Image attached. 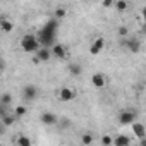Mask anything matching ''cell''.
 Here are the masks:
<instances>
[{
    "label": "cell",
    "instance_id": "1",
    "mask_svg": "<svg viewBox=\"0 0 146 146\" xmlns=\"http://www.w3.org/2000/svg\"><path fill=\"white\" fill-rule=\"evenodd\" d=\"M57 28H58V21L50 19L40 31V35L36 36L40 46L43 48H52L55 45V36H57Z\"/></svg>",
    "mask_w": 146,
    "mask_h": 146
},
{
    "label": "cell",
    "instance_id": "2",
    "mask_svg": "<svg viewBox=\"0 0 146 146\" xmlns=\"http://www.w3.org/2000/svg\"><path fill=\"white\" fill-rule=\"evenodd\" d=\"M38 48H40V43H38V40H36L35 35L28 33V35L23 36V40H21V50L23 52H26V53H36Z\"/></svg>",
    "mask_w": 146,
    "mask_h": 146
},
{
    "label": "cell",
    "instance_id": "3",
    "mask_svg": "<svg viewBox=\"0 0 146 146\" xmlns=\"http://www.w3.org/2000/svg\"><path fill=\"white\" fill-rule=\"evenodd\" d=\"M76 96H78L76 90L70 88V86H62V88L58 90V100H60V102H72Z\"/></svg>",
    "mask_w": 146,
    "mask_h": 146
},
{
    "label": "cell",
    "instance_id": "4",
    "mask_svg": "<svg viewBox=\"0 0 146 146\" xmlns=\"http://www.w3.org/2000/svg\"><path fill=\"white\" fill-rule=\"evenodd\" d=\"M136 117H137L136 112H132V110H122V112L119 113V124H122V125H131V124L136 122Z\"/></svg>",
    "mask_w": 146,
    "mask_h": 146
},
{
    "label": "cell",
    "instance_id": "5",
    "mask_svg": "<svg viewBox=\"0 0 146 146\" xmlns=\"http://www.w3.org/2000/svg\"><path fill=\"white\" fill-rule=\"evenodd\" d=\"M38 95H40V91H38V88L35 84H28V86L23 88V98L26 102H35L38 98Z\"/></svg>",
    "mask_w": 146,
    "mask_h": 146
},
{
    "label": "cell",
    "instance_id": "6",
    "mask_svg": "<svg viewBox=\"0 0 146 146\" xmlns=\"http://www.w3.org/2000/svg\"><path fill=\"white\" fill-rule=\"evenodd\" d=\"M91 84H93L95 88H98V90L105 88V86H107V76L103 74V72H96V74L91 76Z\"/></svg>",
    "mask_w": 146,
    "mask_h": 146
},
{
    "label": "cell",
    "instance_id": "7",
    "mask_svg": "<svg viewBox=\"0 0 146 146\" xmlns=\"http://www.w3.org/2000/svg\"><path fill=\"white\" fill-rule=\"evenodd\" d=\"M50 53H52V57H55V58H65V57H67V48H65L62 43H55V45L50 48Z\"/></svg>",
    "mask_w": 146,
    "mask_h": 146
},
{
    "label": "cell",
    "instance_id": "8",
    "mask_svg": "<svg viewBox=\"0 0 146 146\" xmlns=\"http://www.w3.org/2000/svg\"><path fill=\"white\" fill-rule=\"evenodd\" d=\"M103 48H105V38L98 36V38L91 43V46H90V53H91V55H98Z\"/></svg>",
    "mask_w": 146,
    "mask_h": 146
},
{
    "label": "cell",
    "instance_id": "9",
    "mask_svg": "<svg viewBox=\"0 0 146 146\" xmlns=\"http://www.w3.org/2000/svg\"><path fill=\"white\" fill-rule=\"evenodd\" d=\"M40 120H41L43 125H55L58 122V119H57V115L53 112H43L41 117H40Z\"/></svg>",
    "mask_w": 146,
    "mask_h": 146
},
{
    "label": "cell",
    "instance_id": "10",
    "mask_svg": "<svg viewBox=\"0 0 146 146\" xmlns=\"http://www.w3.org/2000/svg\"><path fill=\"white\" fill-rule=\"evenodd\" d=\"M132 125V134H134V137H137V139H144V136H146V129H144V125L141 124V122H134V124H131Z\"/></svg>",
    "mask_w": 146,
    "mask_h": 146
},
{
    "label": "cell",
    "instance_id": "11",
    "mask_svg": "<svg viewBox=\"0 0 146 146\" xmlns=\"http://www.w3.org/2000/svg\"><path fill=\"white\" fill-rule=\"evenodd\" d=\"M112 144L113 146H131V137L125 134H119L112 139Z\"/></svg>",
    "mask_w": 146,
    "mask_h": 146
},
{
    "label": "cell",
    "instance_id": "12",
    "mask_svg": "<svg viewBox=\"0 0 146 146\" xmlns=\"http://www.w3.org/2000/svg\"><path fill=\"white\" fill-rule=\"evenodd\" d=\"M12 29H14V23L11 19H7L5 16L0 17V31L2 33H11Z\"/></svg>",
    "mask_w": 146,
    "mask_h": 146
},
{
    "label": "cell",
    "instance_id": "13",
    "mask_svg": "<svg viewBox=\"0 0 146 146\" xmlns=\"http://www.w3.org/2000/svg\"><path fill=\"white\" fill-rule=\"evenodd\" d=\"M36 58H38V62H48V60L52 58L50 48H43V46H40L38 52H36Z\"/></svg>",
    "mask_w": 146,
    "mask_h": 146
},
{
    "label": "cell",
    "instance_id": "14",
    "mask_svg": "<svg viewBox=\"0 0 146 146\" xmlns=\"http://www.w3.org/2000/svg\"><path fill=\"white\" fill-rule=\"evenodd\" d=\"M125 43V46L132 52V53H137L139 50H141V41L139 40H136V38H131V40H125L124 41Z\"/></svg>",
    "mask_w": 146,
    "mask_h": 146
},
{
    "label": "cell",
    "instance_id": "15",
    "mask_svg": "<svg viewBox=\"0 0 146 146\" xmlns=\"http://www.w3.org/2000/svg\"><path fill=\"white\" fill-rule=\"evenodd\" d=\"M16 120H17V117H16L12 112H9V113H5V115L2 117V122H0V124H2L4 127H11V125L16 124Z\"/></svg>",
    "mask_w": 146,
    "mask_h": 146
},
{
    "label": "cell",
    "instance_id": "16",
    "mask_svg": "<svg viewBox=\"0 0 146 146\" xmlns=\"http://www.w3.org/2000/svg\"><path fill=\"white\" fill-rule=\"evenodd\" d=\"M16 146H33V143H31L29 136H26V134H17V136H16Z\"/></svg>",
    "mask_w": 146,
    "mask_h": 146
},
{
    "label": "cell",
    "instance_id": "17",
    "mask_svg": "<svg viewBox=\"0 0 146 146\" xmlns=\"http://www.w3.org/2000/svg\"><path fill=\"white\" fill-rule=\"evenodd\" d=\"M0 103L5 105V107L9 108L11 103H12V95H11V93H2V95H0Z\"/></svg>",
    "mask_w": 146,
    "mask_h": 146
},
{
    "label": "cell",
    "instance_id": "18",
    "mask_svg": "<svg viewBox=\"0 0 146 146\" xmlns=\"http://www.w3.org/2000/svg\"><path fill=\"white\" fill-rule=\"evenodd\" d=\"M69 72H70V76H79L83 72V69H81L79 64H70L69 65Z\"/></svg>",
    "mask_w": 146,
    "mask_h": 146
},
{
    "label": "cell",
    "instance_id": "19",
    "mask_svg": "<svg viewBox=\"0 0 146 146\" xmlns=\"http://www.w3.org/2000/svg\"><path fill=\"white\" fill-rule=\"evenodd\" d=\"M65 14H67V11H65L64 7H57L55 12H53V19H55V21H60V19L65 17Z\"/></svg>",
    "mask_w": 146,
    "mask_h": 146
},
{
    "label": "cell",
    "instance_id": "20",
    "mask_svg": "<svg viewBox=\"0 0 146 146\" xmlns=\"http://www.w3.org/2000/svg\"><path fill=\"white\" fill-rule=\"evenodd\" d=\"M26 112H28V108H26L24 105H17V107H16V108L12 110V113H14V115H16L17 119H21L23 115H26Z\"/></svg>",
    "mask_w": 146,
    "mask_h": 146
},
{
    "label": "cell",
    "instance_id": "21",
    "mask_svg": "<svg viewBox=\"0 0 146 146\" xmlns=\"http://www.w3.org/2000/svg\"><path fill=\"white\" fill-rule=\"evenodd\" d=\"M93 141H95V137H93V134H91V132H84V134L81 136V143H83V144H86V146L93 144Z\"/></svg>",
    "mask_w": 146,
    "mask_h": 146
},
{
    "label": "cell",
    "instance_id": "22",
    "mask_svg": "<svg viewBox=\"0 0 146 146\" xmlns=\"http://www.w3.org/2000/svg\"><path fill=\"white\" fill-rule=\"evenodd\" d=\"M113 7H115L119 12H124V11H127L129 4L125 2V0H119V2H113Z\"/></svg>",
    "mask_w": 146,
    "mask_h": 146
},
{
    "label": "cell",
    "instance_id": "23",
    "mask_svg": "<svg viewBox=\"0 0 146 146\" xmlns=\"http://www.w3.org/2000/svg\"><path fill=\"white\" fill-rule=\"evenodd\" d=\"M112 139H113L112 136L105 134V136H102V144H103V146H110V144H112Z\"/></svg>",
    "mask_w": 146,
    "mask_h": 146
},
{
    "label": "cell",
    "instance_id": "24",
    "mask_svg": "<svg viewBox=\"0 0 146 146\" xmlns=\"http://www.w3.org/2000/svg\"><path fill=\"white\" fill-rule=\"evenodd\" d=\"M5 113H9V108H7L5 105H2V103H0V119H2Z\"/></svg>",
    "mask_w": 146,
    "mask_h": 146
},
{
    "label": "cell",
    "instance_id": "25",
    "mask_svg": "<svg viewBox=\"0 0 146 146\" xmlns=\"http://www.w3.org/2000/svg\"><path fill=\"white\" fill-rule=\"evenodd\" d=\"M127 33H129V31H127V28H125V26H120V28H119V36H122V38H124V36H127Z\"/></svg>",
    "mask_w": 146,
    "mask_h": 146
},
{
    "label": "cell",
    "instance_id": "26",
    "mask_svg": "<svg viewBox=\"0 0 146 146\" xmlns=\"http://www.w3.org/2000/svg\"><path fill=\"white\" fill-rule=\"evenodd\" d=\"M102 5H103V7L107 9V7H112V5H113V2H112V0H105V2H103Z\"/></svg>",
    "mask_w": 146,
    "mask_h": 146
},
{
    "label": "cell",
    "instance_id": "27",
    "mask_svg": "<svg viewBox=\"0 0 146 146\" xmlns=\"http://www.w3.org/2000/svg\"><path fill=\"white\" fill-rule=\"evenodd\" d=\"M4 67H5V62H4L2 58H0V72H2V70H4Z\"/></svg>",
    "mask_w": 146,
    "mask_h": 146
},
{
    "label": "cell",
    "instance_id": "28",
    "mask_svg": "<svg viewBox=\"0 0 146 146\" xmlns=\"http://www.w3.org/2000/svg\"><path fill=\"white\" fill-rule=\"evenodd\" d=\"M4 131H5V127H4L2 124H0V134H4Z\"/></svg>",
    "mask_w": 146,
    "mask_h": 146
}]
</instances>
